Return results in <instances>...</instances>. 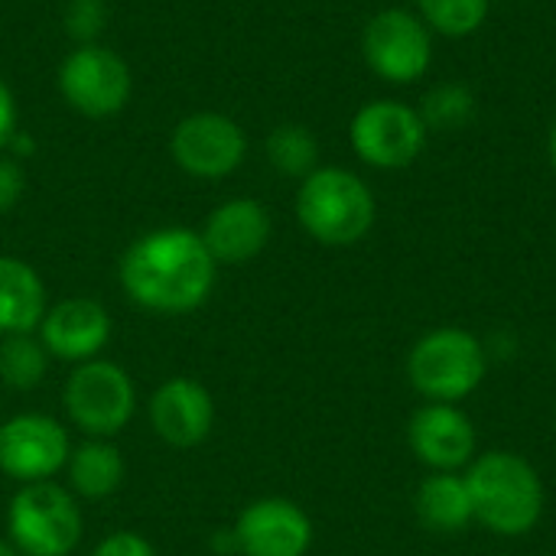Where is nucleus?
I'll use <instances>...</instances> for the list:
<instances>
[{"instance_id": "obj_18", "label": "nucleus", "mask_w": 556, "mask_h": 556, "mask_svg": "<svg viewBox=\"0 0 556 556\" xmlns=\"http://www.w3.org/2000/svg\"><path fill=\"white\" fill-rule=\"evenodd\" d=\"M65 476H68V492L75 498L85 502H104L111 498L127 476L124 456L111 440H88L72 446L68 463H65Z\"/></svg>"}, {"instance_id": "obj_9", "label": "nucleus", "mask_w": 556, "mask_h": 556, "mask_svg": "<svg viewBox=\"0 0 556 556\" xmlns=\"http://www.w3.org/2000/svg\"><path fill=\"white\" fill-rule=\"evenodd\" d=\"M59 91L85 117H111L124 111L134 91L130 65L98 42H81L72 49L59 68Z\"/></svg>"}, {"instance_id": "obj_20", "label": "nucleus", "mask_w": 556, "mask_h": 556, "mask_svg": "<svg viewBox=\"0 0 556 556\" xmlns=\"http://www.w3.org/2000/svg\"><path fill=\"white\" fill-rule=\"evenodd\" d=\"M46 371H49V352L42 349L36 332L3 336V342H0V381L10 391L39 388Z\"/></svg>"}, {"instance_id": "obj_1", "label": "nucleus", "mask_w": 556, "mask_h": 556, "mask_svg": "<svg viewBox=\"0 0 556 556\" xmlns=\"http://www.w3.org/2000/svg\"><path fill=\"white\" fill-rule=\"evenodd\" d=\"M218 264L192 228H156L140 235L121 257V290L147 313L182 316L215 290Z\"/></svg>"}, {"instance_id": "obj_25", "label": "nucleus", "mask_w": 556, "mask_h": 556, "mask_svg": "<svg viewBox=\"0 0 556 556\" xmlns=\"http://www.w3.org/2000/svg\"><path fill=\"white\" fill-rule=\"evenodd\" d=\"M23 192H26L23 169L16 166V160L0 156V215H7L10 208H16L20 199H23Z\"/></svg>"}, {"instance_id": "obj_3", "label": "nucleus", "mask_w": 556, "mask_h": 556, "mask_svg": "<svg viewBox=\"0 0 556 556\" xmlns=\"http://www.w3.org/2000/svg\"><path fill=\"white\" fill-rule=\"evenodd\" d=\"M375 195L362 176L342 166H316L300 179L296 218L309 238L329 248L362 241L375 225Z\"/></svg>"}, {"instance_id": "obj_2", "label": "nucleus", "mask_w": 556, "mask_h": 556, "mask_svg": "<svg viewBox=\"0 0 556 556\" xmlns=\"http://www.w3.org/2000/svg\"><path fill=\"white\" fill-rule=\"evenodd\" d=\"M469 485L476 521L502 538L528 534L544 511V485L534 466L515 453H485L463 476Z\"/></svg>"}, {"instance_id": "obj_23", "label": "nucleus", "mask_w": 556, "mask_h": 556, "mask_svg": "<svg viewBox=\"0 0 556 556\" xmlns=\"http://www.w3.org/2000/svg\"><path fill=\"white\" fill-rule=\"evenodd\" d=\"M417 111H420L427 130L450 134V130H463L476 117V98H472V91L466 85L443 81V85H437V88H430L424 94Z\"/></svg>"}, {"instance_id": "obj_29", "label": "nucleus", "mask_w": 556, "mask_h": 556, "mask_svg": "<svg viewBox=\"0 0 556 556\" xmlns=\"http://www.w3.org/2000/svg\"><path fill=\"white\" fill-rule=\"evenodd\" d=\"M547 156H551V166H554L556 173V121L554 127H551V137H547Z\"/></svg>"}, {"instance_id": "obj_12", "label": "nucleus", "mask_w": 556, "mask_h": 556, "mask_svg": "<svg viewBox=\"0 0 556 556\" xmlns=\"http://www.w3.org/2000/svg\"><path fill=\"white\" fill-rule=\"evenodd\" d=\"M147 417L166 446L192 450L205 443L215 427V397L202 381L176 375L150 394Z\"/></svg>"}, {"instance_id": "obj_13", "label": "nucleus", "mask_w": 556, "mask_h": 556, "mask_svg": "<svg viewBox=\"0 0 556 556\" xmlns=\"http://www.w3.org/2000/svg\"><path fill=\"white\" fill-rule=\"evenodd\" d=\"M36 336L49 358L81 365L101 358L111 342V313L91 296H65L46 309Z\"/></svg>"}, {"instance_id": "obj_8", "label": "nucleus", "mask_w": 556, "mask_h": 556, "mask_svg": "<svg viewBox=\"0 0 556 556\" xmlns=\"http://www.w3.org/2000/svg\"><path fill=\"white\" fill-rule=\"evenodd\" d=\"M427 137L430 130L420 111L394 98H378V101L362 104L349 127L355 156L375 169L410 166L420 156Z\"/></svg>"}, {"instance_id": "obj_15", "label": "nucleus", "mask_w": 556, "mask_h": 556, "mask_svg": "<svg viewBox=\"0 0 556 556\" xmlns=\"http://www.w3.org/2000/svg\"><path fill=\"white\" fill-rule=\"evenodd\" d=\"M410 450L437 472H456L476 453V430L469 417L453 404H427L410 417Z\"/></svg>"}, {"instance_id": "obj_19", "label": "nucleus", "mask_w": 556, "mask_h": 556, "mask_svg": "<svg viewBox=\"0 0 556 556\" xmlns=\"http://www.w3.org/2000/svg\"><path fill=\"white\" fill-rule=\"evenodd\" d=\"M417 518L427 531L437 534L466 531L476 521L466 479H459L456 472H437L424 479V485L417 489Z\"/></svg>"}, {"instance_id": "obj_30", "label": "nucleus", "mask_w": 556, "mask_h": 556, "mask_svg": "<svg viewBox=\"0 0 556 556\" xmlns=\"http://www.w3.org/2000/svg\"><path fill=\"white\" fill-rule=\"evenodd\" d=\"M0 556H20V551L10 541H0Z\"/></svg>"}, {"instance_id": "obj_16", "label": "nucleus", "mask_w": 556, "mask_h": 556, "mask_svg": "<svg viewBox=\"0 0 556 556\" xmlns=\"http://www.w3.org/2000/svg\"><path fill=\"white\" fill-rule=\"evenodd\" d=\"M274 222L257 199H228L222 202L199 231L215 264H248L270 241Z\"/></svg>"}, {"instance_id": "obj_27", "label": "nucleus", "mask_w": 556, "mask_h": 556, "mask_svg": "<svg viewBox=\"0 0 556 556\" xmlns=\"http://www.w3.org/2000/svg\"><path fill=\"white\" fill-rule=\"evenodd\" d=\"M16 130H20L16 127V98H13L10 85L0 78V150L10 147V140H13Z\"/></svg>"}, {"instance_id": "obj_5", "label": "nucleus", "mask_w": 556, "mask_h": 556, "mask_svg": "<svg viewBox=\"0 0 556 556\" xmlns=\"http://www.w3.org/2000/svg\"><path fill=\"white\" fill-rule=\"evenodd\" d=\"M62 407L78 433L88 440H111L134 420L137 384L124 365L111 358H91L75 365L65 378Z\"/></svg>"}, {"instance_id": "obj_26", "label": "nucleus", "mask_w": 556, "mask_h": 556, "mask_svg": "<svg viewBox=\"0 0 556 556\" xmlns=\"http://www.w3.org/2000/svg\"><path fill=\"white\" fill-rule=\"evenodd\" d=\"M104 23V10L98 0H72L68 7V33L88 39L91 33H98Z\"/></svg>"}, {"instance_id": "obj_21", "label": "nucleus", "mask_w": 556, "mask_h": 556, "mask_svg": "<svg viewBox=\"0 0 556 556\" xmlns=\"http://www.w3.org/2000/svg\"><path fill=\"white\" fill-rule=\"evenodd\" d=\"M267 160L280 176L306 179L319 163V143L303 124H280L267 137Z\"/></svg>"}, {"instance_id": "obj_4", "label": "nucleus", "mask_w": 556, "mask_h": 556, "mask_svg": "<svg viewBox=\"0 0 556 556\" xmlns=\"http://www.w3.org/2000/svg\"><path fill=\"white\" fill-rule=\"evenodd\" d=\"M10 544L20 556H72L81 544L85 518L78 498L55 482L20 485L7 508Z\"/></svg>"}, {"instance_id": "obj_6", "label": "nucleus", "mask_w": 556, "mask_h": 556, "mask_svg": "<svg viewBox=\"0 0 556 556\" xmlns=\"http://www.w3.org/2000/svg\"><path fill=\"white\" fill-rule=\"evenodd\" d=\"M489 368L482 342L466 329H437L424 336L407 358L410 384L433 404H453L469 397Z\"/></svg>"}, {"instance_id": "obj_28", "label": "nucleus", "mask_w": 556, "mask_h": 556, "mask_svg": "<svg viewBox=\"0 0 556 556\" xmlns=\"http://www.w3.org/2000/svg\"><path fill=\"white\" fill-rule=\"evenodd\" d=\"M212 551L222 556L238 554V541H235V528H222L215 538H212Z\"/></svg>"}, {"instance_id": "obj_11", "label": "nucleus", "mask_w": 556, "mask_h": 556, "mask_svg": "<svg viewBox=\"0 0 556 556\" xmlns=\"http://www.w3.org/2000/svg\"><path fill=\"white\" fill-rule=\"evenodd\" d=\"M169 153L192 179H225L248 156V137L241 124L218 111H199L176 124Z\"/></svg>"}, {"instance_id": "obj_17", "label": "nucleus", "mask_w": 556, "mask_h": 556, "mask_svg": "<svg viewBox=\"0 0 556 556\" xmlns=\"http://www.w3.org/2000/svg\"><path fill=\"white\" fill-rule=\"evenodd\" d=\"M49 309L46 283L33 264L0 254V336L36 332Z\"/></svg>"}, {"instance_id": "obj_14", "label": "nucleus", "mask_w": 556, "mask_h": 556, "mask_svg": "<svg viewBox=\"0 0 556 556\" xmlns=\"http://www.w3.org/2000/svg\"><path fill=\"white\" fill-rule=\"evenodd\" d=\"M235 541L241 556H306L313 521L290 498H257L238 515Z\"/></svg>"}, {"instance_id": "obj_22", "label": "nucleus", "mask_w": 556, "mask_h": 556, "mask_svg": "<svg viewBox=\"0 0 556 556\" xmlns=\"http://www.w3.org/2000/svg\"><path fill=\"white\" fill-rule=\"evenodd\" d=\"M489 10L492 0H417V16L427 23V29L446 39H463L482 29Z\"/></svg>"}, {"instance_id": "obj_10", "label": "nucleus", "mask_w": 556, "mask_h": 556, "mask_svg": "<svg viewBox=\"0 0 556 556\" xmlns=\"http://www.w3.org/2000/svg\"><path fill=\"white\" fill-rule=\"evenodd\" d=\"M68 453V430L49 414H16L0 424V472L20 485L52 482Z\"/></svg>"}, {"instance_id": "obj_24", "label": "nucleus", "mask_w": 556, "mask_h": 556, "mask_svg": "<svg viewBox=\"0 0 556 556\" xmlns=\"http://www.w3.org/2000/svg\"><path fill=\"white\" fill-rule=\"evenodd\" d=\"M91 556H160L156 554V547L143 538V534H137V531H114V534H108Z\"/></svg>"}, {"instance_id": "obj_7", "label": "nucleus", "mask_w": 556, "mask_h": 556, "mask_svg": "<svg viewBox=\"0 0 556 556\" xmlns=\"http://www.w3.org/2000/svg\"><path fill=\"white\" fill-rule=\"evenodd\" d=\"M362 55L381 81L414 85L430 72L433 33L417 13L404 7H388L365 23Z\"/></svg>"}]
</instances>
